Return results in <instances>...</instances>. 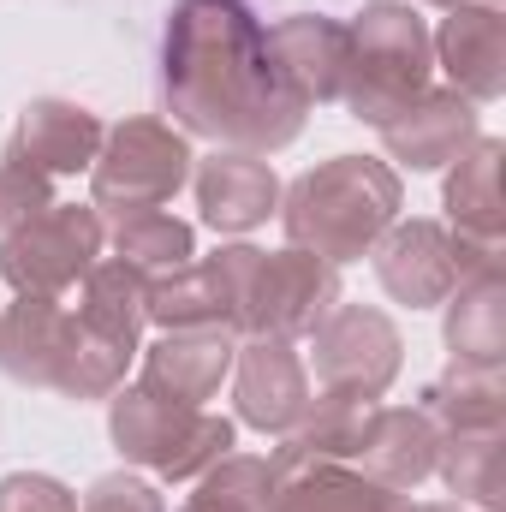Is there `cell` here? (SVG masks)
<instances>
[{"label":"cell","instance_id":"13","mask_svg":"<svg viewBox=\"0 0 506 512\" xmlns=\"http://www.w3.org/2000/svg\"><path fill=\"white\" fill-rule=\"evenodd\" d=\"M346 54H352V36L328 12H292V18L268 24V60H274L280 84L304 108L340 102V90H346Z\"/></svg>","mask_w":506,"mask_h":512},{"label":"cell","instance_id":"9","mask_svg":"<svg viewBox=\"0 0 506 512\" xmlns=\"http://www.w3.org/2000/svg\"><path fill=\"white\" fill-rule=\"evenodd\" d=\"M340 304V268L322 256L298 251H256L245 274V304H239V340L245 334H274V340H304L328 310Z\"/></svg>","mask_w":506,"mask_h":512},{"label":"cell","instance_id":"33","mask_svg":"<svg viewBox=\"0 0 506 512\" xmlns=\"http://www.w3.org/2000/svg\"><path fill=\"white\" fill-rule=\"evenodd\" d=\"M405 512H465L459 501H405Z\"/></svg>","mask_w":506,"mask_h":512},{"label":"cell","instance_id":"6","mask_svg":"<svg viewBox=\"0 0 506 512\" xmlns=\"http://www.w3.org/2000/svg\"><path fill=\"white\" fill-rule=\"evenodd\" d=\"M108 227L90 203H48L0 233V280L18 298H66L102 262Z\"/></svg>","mask_w":506,"mask_h":512},{"label":"cell","instance_id":"26","mask_svg":"<svg viewBox=\"0 0 506 512\" xmlns=\"http://www.w3.org/2000/svg\"><path fill=\"white\" fill-rule=\"evenodd\" d=\"M435 471L459 495V507L501 512V501H506V429H453V435H441Z\"/></svg>","mask_w":506,"mask_h":512},{"label":"cell","instance_id":"7","mask_svg":"<svg viewBox=\"0 0 506 512\" xmlns=\"http://www.w3.org/2000/svg\"><path fill=\"white\" fill-rule=\"evenodd\" d=\"M310 370H316V393L334 399H364L376 405L387 387L399 382L405 364V340L393 328V316L376 304H334L310 334Z\"/></svg>","mask_w":506,"mask_h":512},{"label":"cell","instance_id":"5","mask_svg":"<svg viewBox=\"0 0 506 512\" xmlns=\"http://www.w3.org/2000/svg\"><path fill=\"white\" fill-rule=\"evenodd\" d=\"M191 137L155 114H137L102 137V155L90 167V209L96 215H149V209H167L185 185H191Z\"/></svg>","mask_w":506,"mask_h":512},{"label":"cell","instance_id":"27","mask_svg":"<svg viewBox=\"0 0 506 512\" xmlns=\"http://www.w3.org/2000/svg\"><path fill=\"white\" fill-rule=\"evenodd\" d=\"M108 245H114V256H120L126 268H137L143 280H161V274H173V268H185V262L197 256V227L179 221V215H167V209H149V215L114 221Z\"/></svg>","mask_w":506,"mask_h":512},{"label":"cell","instance_id":"4","mask_svg":"<svg viewBox=\"0 0 506 512\" xmlns=\"http://www.w3.org/2000/svg\"><path fill=\"white\" fill-rule=\"evenodd\" d=\"M108 435H114V447H120L126 465L155 471L161 483L203 477L239 441L233 417H221L209 405H173V399H161L149 387H120L108 399Z\"/></svg>","mask_w":506,"mask_h":512},{"label":"cell","instance_id":"16","mask_svg":"<svg viewBox=\"0 0 506 512\" xmlns=\"http://www.w3.org/2000/svg\"><path fill=\"white\" fill-rule=\"evenodd\" d=\"M197 185V209L215 233H251L280 209V173L268 167V155L251 149H215L191 167Z\"/></svg>","mask_w":506,"mask_h":512},{"label":"cell","instance_id":"10","mask_svg":"<svg viewBox=\"0 0 506 512\" xmlns=\"http://www.w3.org/2000/svg\"><path fill=\"white\" fill-rule=\"evenodd\" d=\"M251 262L256 245H221L215 256H191L185 268L149 280V322L161 334H173V328H233L239 334Z\"/></svg>","mask_w":506,"mask_h":512},{"label":"cell","instance_id":"31","mask_svg":"<svg viewBox=\"0 0 506 512\" xmlns=\"http://www.w3.org/2000/svg\"><path fill=\"white\" fill-rule=\"evenodd\" d=\"M0 512H78V495L48 471H6L0 477Z\"/></svg>","mask_w":506,"mask_h":512},{"label":"cell","instance_id":"3","mask_svg":"<svg viewBox=\"0 0 506 512\" xmlns=\"http://www.w3.org/2000/svg\"><path fill=\"white\" fill-rule=\"evenodd\" d=\"M352 54H346V114L358 126H387L405 102H417L435 84V42L429 24L411 0H370L352 24Z\"/></svg>","mask_w":506,"mask_h":512},{"label":"cell","instance_id":"32","mask_svg":"<svg viewBox=\"0 0 506 512\" xmlns=\"http://www.w3.org/2000/svg\"><path fill=\"white\" fill-rule=\"evenodd\" d=\"M78 512H167V501H161V489H155L149 477L108 471V477H96V483L84 489Z\"/></svg>","mask_w":506,"mask_h":512},{"label":"cell","instance_id":"23","mask_svg":"<svg viewBox=\"0 0 506 512\" xmlns=\"http://www.w3.org/2000/svg\"><path fill=\"white\" fill-rule=\"evenodd\" d=\"M268 512H405V495L381 489L358 465H304L274 477Z\"/></svg>","mask_w":506,"mask_h":512},{"label":"cell","instance_id":"15","mask_svg":"<svg viewBox=\"0 0 506 512\" xmlns=\"http://www.w3.org/2000/svg\"><path fill=\"white\" fill-rule=\"evenodd\" d=\"M143 352V382L149 393L173 399V405H209L221 382L233 376V352H239V334L233 328H173Z\"/></svg>","mask_w":506,"mask_h":512},{"label":"cell","instance_id":"1","mask_svg":"<svg viewBox=\"0 0 506 512\" xmlns=\"http://www.w3.org/2000/svg\"><path fill=\"white\" fill-rule=\"evenodd\" d=\"M161 96L185 137L215 149H286L310 108L280 84L268 60V24L251 0H179L161 42Z\"/></svg>","mask_w":506,"mask_h":512},{"label":"cell","instance_id":"17","mask_svg":"<svg viewBox=\"0 0 506 512\" xmlns=\"http://www.w3.org/2000/svg\"><path fill=\"white\" fill-rule=\"evenodd\" d=\"M435 453H441V429L423 405H370L352 465L364 477H376L381 489L405 495L435 477Z\"/></svg>","mask_w":506,"mask_h":512},{"label":"cell","instance_id":"20","mask_svg":"<svg viewBox=\"0 0 506 512\" xmlns=\"http://www.w3.org/2000/svg\"><path fill=\"white\" fill-rule=\"evenodd\" d=\"M501 137H477L453 173H447V191H441V209H447V233L477 245V251H501V227H506V209H501Z\"/></svg>","mask_w":506,"mask_h":512},{"label":"cell","instance_id":"14","mask_svg":"<svg viewBox=\"0 0 506 512\" xmlns=\"http://www.w3.org/2000/svg\"><path fill=\"white\" fill-rule=\"evenodd\" d=\"M477 137H483L477 102H465V96L447 90V84H429L417 102H405V108L381 126L387 155H393L399 167H411V173H441V167H453Z\"/></svg>","mask_w":506,"mask_h":512},{"label":"cell","instance_id":"30","mask_svg":"<svg viewBox=\"0 0 506 512\" xmlns=\"http://www.w3.org/2000/svg\"><path fill=\"white\" fill-rule=\"evenodd\" d=\"M48 203H54V179L36 173V167L6 143V149H0V233L18 227V221H30V215L48 209Z\"/></svg>","mask_w":506,"mask_h":512},{"label":"cell","instance_id":"28","mask_svg":"<svg viewBox=\"0 0 506 512\" xmlns=\"http://www.w3.org/2000/svg\"><path fill=\"white\" fill-rule=\"evenodd\" d=\"M268 495H274L268 459H256V453H227V459H215V465L197 477V495L179 512H268Z\"/></svg>","mask_w":506,"mask_h":512},{"label":"cell","instance_id":"25","mask_svg":"<svg viewBox=\"0 0 506 512\" xmlns=\"http://www.w3.org/2000/svg\"><path fill=\"white\" fill-rule=\"evenodd\" d=\"M441 435L453 429H506V376L501 364H447L417 399Z\"/></svg>","mask_w":506,"mask_h":512},{"label":"cell","instance_id":"22","mask_svg":"<svg viewBox=\"0 0 506 512\" xmlns=\"http://www.w3.org/2000/svg\"><path fill=\"white\" fill-rule=\"evenodd\" d=\"M364 417H370L364 399L316 393L310 411H304V417L280 435V447L268 453V477H286V471H304V465H352L358 435H364Z\"/></svg>","mask_w":506,"mask_h":512},{"label":"cell","instance_id":"2","mask_svg":"<svg viewBox=\"0 0 506 512\" xmlns=\"http://www.w3.org/2000/svg\"><path fill=\"white\" fill-rule=\"evenodd\" d=\"M399 209H405L399 167H387L376 155H334V161L298 173L280 191L274 215L286 227V245L340 268V262H364L370 245L399 221Z\"/></svg>","mask_w":506,"mask_h":512},{"label":"cell","instance_id":"19","mask_svg":"<svg viewBox=\"0 0 506 512\" xmlns=\"http://www.w3.org/2000/svg\"><path fill=\"white\" fill-rule=\"evenodd\" d=\"M102 137H108V126H102L84 102H66V96H36V102L18 114L12 149H18L36 173L66 179V173H90V167H96Z\"/></svg>","mask_w":506,"mask_h":512},{"label":"cell","instance_id":"24","mask_svg":"<svg viewBox=\"0 0 506 512\" xmlns=\"http://www.w3.org/2000/svg\"><path fill=\"white\" fill-rule=\"evenodd\" d=\"M90 334L102 340H120V346H143V328H149V280L126 268L120 256H102L84 280H78V310H72Z\"/></svg>","mask_w":506,"mask_h":512},{"label":"cell","instance_id":"34","mask_svg":"<svg viewBox=\"0 0 506 512\" xmlns=\"http://www.w3.org/2000/svg\"><path fill=\"white\" fill-rule=\"evenodd\" d=\"M429 6H441V12H453V6H465V0H429Z\"/></svg>","mask_w":506,"mask_h":512},{"label":"cell","instance_id":"8","mask_svg":"<svg viewBox=\"0 0 506 512\" xmlns=\"http://www.w3.org/2000/svg\"><path fill=\"white\" fill-rule=\"evenodd\" d=\"M370 262H376V280L393 304H405V310H441L447 292L465 274L495 268L501 251H477V245L453 239L441 221H423L417 215V221H393L376 245H370Z\"/></svg>","mask_w":506,"mask_h":512},{"label":"cell","instance_id":"35","mask_svg":"<svg viewBox=\"0 0 506 512\" xmlns=\"http://www.w3.org/2000/svg\"><path fill=\"white\" fill-rule=\"evenodd\" d=\"M483 6H501V0H483Z\"/></svg>","mask_w":506,"mask_h":512},{"label":"cell","instance_id":"29","mask_svg":"<svg viewBox=\"0 0 506 512\" xmlns=\"http://www.w3.org/2000/svg\"><path fill=\"white\" fill-rule=\"evenodd\" d=\"M131 358H137L131 346H120V340H102V334H90V328L78 322V340H72V352H66V370H60L54 393L78 399V405H90V399H114V393L126 387Z\"/></svg>","mask_w":506,"mask_h":512},{"label":"cell","instance_id":"12","mask_svg":"<svg viewBox=\"0 0 506 512\" xmlns=\"http://www.w3.org/2000/svg\"><path fill=\"white\" fill-rule=\"evenodd\" d=\"M435 42V72H447V90H459L465 102H501L506 96V12L465 0L441 18V30H429Z\"/></svg>","mask_w":506,"mask_h":512},{"label":"cell","instance_id":"18","mask_svg":"<svg viewBox=\"0 0 506 512\" xmlns=\"http://www.w3.org/2000/svg\"><path fill=\"white\" fill-rule=\"evenodd\" d=\"M78 340V316L60 298H18L0 310V376L18 387H54Z\"/></svg>","mask_w":506,"mask_h":512},{"label":"cell","instance_id":"21","mask_svg":"<svg viewBox=\"0 0 506 512\" xmlns=\"http://www.w3.org/2000/svg\"><path fill=\"white\" fill-rule=\"evenodd\" d=\"M441 310H447L441 340H447L453 364H501L506 358V274H501V262L465 274L447 292Z\"/></svg>","mask_w":506,"mask_h":512},{"label":"cell","instance_id":"11","mask_svg":"<svg viewBox=\"0 0 506 512\" xmlns=\"http://www.w3.org/2000/svg\"><path fill=\"white\" fill-rule=\"evenodd\" d=\"M310 399H316V387H310V370H304L292 340H274V334H245L239 340V352H233L239 423H251V429L280 441L310 411Z\"/></svg>","mask_w":506,"mask_h":512}]
</instances>
